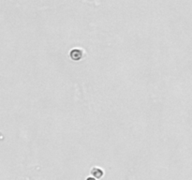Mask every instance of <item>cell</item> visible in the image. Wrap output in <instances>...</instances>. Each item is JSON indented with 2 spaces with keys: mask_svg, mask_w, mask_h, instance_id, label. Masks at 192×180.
<instances>
[{
  "mask_svg": "<svg viewBox=\"0 0 192 180\" xmlns=\"http://www.w3.org/2000/svg\"><path fill=\"white\" fill-rule=\"evenodd\" d=\"M86 180H96V178H94V177H87Z\"/></svg>",
  "mask_w": 192,
  "mask_h": 180,
  "instance_id": "3957f363",
  "label": "cell"
},
{
  "mask_svg": "<svg viewBox=\"0 0 192 180\" xmlns=\"http://www.w3.org/2000/svg\"><path fill=\"white\" fill-rule=\"evenodd\" d=\"M91 174L93 175V176H95L96 178H100L103 175V171L101 169L98 168V167H94L91 170Z\"/></svg>",
  "mask_w": 192,
  "mask_h": 180,
  "instance_id": "7a4b0ae2",
  "label": "cell"
},
{
  "mask_svg": "<svg viewBox=\"0 0 192 180\" xmlns=\"http://www.w3.org/2000/svg\"><path fill=\"white\" fill-rule=\"evenodd\" d=\"M83 56V51L81 49H72L70 53V56L72 60L79 61L82 59Z\"/></svg>",
  "mask_w": 192,
  "mask_h": 180,
  "instance_id": "6da1fadb",
  "label": "cell"
}]
</instances>
